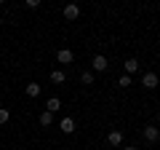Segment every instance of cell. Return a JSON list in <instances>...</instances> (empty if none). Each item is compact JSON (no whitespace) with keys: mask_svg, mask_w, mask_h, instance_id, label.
Wrapping results in <instances>:
<instances>
[{"mask_svg":"<svg viewBox=\"0 0 160 150\" xmlns=\"http://www.w3.org/2000/svg\"><path fill=\"white\" fill-rule=\"evenodd\" d=\"M142 86L147 88V91H155V88L160 86V78H158V72H152V70L142 72Z\"/></svg>","mask_w":160,"mask_h":150,"instance_id":"6da1fadb","label":"cell"},{"mask_svg":"<svg viewBox=\"0 0 160 150\" xmlns=\"http://www.w3.org/2000/svg\"><path fill=\"white\" fill-rule=\"evenodd\" d=\"M142 137H144V142L155 145V142L160 139V126H155V123H147V126L142 129Z\"/></svg>","mask_w":160,"mask_h":150,"instance_id":"7a4b0ae2","label":"cell"},{"mask_svg":"<svg viewBox=\"0 0 160 150\" xmlns=\"http://www.w3.org/2000/svg\"><path fill=\"white\" fill-rule=\"evenodd\" d=\"M91 70L93 72H107L109 70V59L104 56V54H96V56L91 59Z\"/></svg>","mask_w":160,"mask_h":150,"instance_id":"3957f363","label":"cell"},{"mask_svg":"<svg viewBox=\"0 0 160 150\" xmlns=\"http://www.w3.org/2000/svg\"><path fill=\"white\" fill-rule=\"evenodd\" d=\"M62 13H64L67 22H78V19H80V6H78V3H67Z\"/></svg>","mask_w":160,"mask_h":150,"instance_id":"277c9868","label":"cell"},{"mask_svg":"<svg viewBox=\"0 0 160 150\" xmlns=\"http://www.w3.org/2000/svg\"><path fill=\"white\" fill-rule=\"evenodd\" d=\"M107 142H109V147H112V150L123 147V131H120V129H112V131L107 134Z\"/></svg>","mask_w":160,"mask_h":150,"instance_id":"5b68a950","label":"cell"},{"mask_svg":"<svg viewBox=\"0 0 160 150\" xmlns=\"http://www.w3.org/2000/svg\"><path fill=\"white\" fill-rule=\"evenodd\" d=\"M56 62L59 64H72L75 62V51L72 48H59L56 51Z\"/></svg>","mask_w":160,"mask_h":150,"instance_id":"8992f818","label":"cell"},{"mask_svg":"<svg viewBox=\"0 0 160 150\" xmlns=\"http://www.w3.org/2000/svg\"><path fill=\"white\" fill-rule=\"evenodd\" d=\"M123 70H126V75H136L139 70H142V64H139L136 56H131V59H126V62H123Z\"/></svg>","mask_w":160,"mask_h":150,"instance_id":"52a82bcc","label":"cell"},{"mask_svg":"<svg viewBox=\"0 0 160 150\" xmlns=\"http://www.w3.org/2000/svg\"><path fill=\"white\" fill-rule=\"evenodd\" d=\"M59 129H62L64 134H75L78 131V123H75V118H62V121H59Z\"/></svg>","mask_w":160,"mask_h":150,"instance_id":"ba28073f","label":"cell"},{"mask_svg":"<svg viewBox=\"0 0 160 150\" xmlns=\"http://www.w3.org/2000/svg\"><path fill=\"white\" fill-rule=\"evenodd\" d=\"M93 81H96V72H93V70H83V72H80V83H83V86H93Z\"/></svg>","mask_w":160,"mask_h":150,"instance_id":"9c48e42d","label":"cell"},{"mask_svg":"<svg viewBox=\"0 0 160 150\" xmlns=\"http://www.w3.org/2000/svg\"><path fill=\"white\" fill-rule=\"evenodd\" d=\"M40 91H43V86H40V83H35V81L27 83V97H29V99H38Z\"/></svg>","mask_w":160,"mask_h":150,"instance_id":"30bf717a","label":"cell"},{"mask_svg":"<svg viewBox=\"0 0 160 150\" xmlns=\"http://www.w3.org/2000/svg\"><path fill=\"white\" fill-rule=\"evenodd\" d=\"M48 78H51V83H64L67 81V75H64V70H51V75H48Z\"/></svg>","mask_w":160,"mask_h":150,"instance_id":"8fae6325","label":"cell"},{"mask_svg":"<svg viewBox=\"0 0 160 150\" xmlns=\"http://www.w3.org/2000/svg\"><path fill=\"white\" fill-rule=\"evenodd\" d=\"M46 110H48V113H59V110H62V99L51 97V99H48V104H46Z\"/></svg>","mask_w":160,"mask_h":150,"instance_id":"7c38bea8","label":"cell"},{"mask_svg":"<svg viewBox=\"0 0 160 150\" xmlns=\"http://www.w3.org/2000/svg\"><path fill=\"white\" fill-rule=\"evenodd\" d=\"M38 121H40V126H51V123H53V113H48V110H43Z\"/></svg>","mask_w":160,"mask_h":150,"instance_id":"4fadbf2b","label":"cell"},{"mask_svg":"<svg viewBox=\"0 0 160 150\" xmlns=\"http://www.w3.org/2000/svg\"><path fill=\"white\" fill-rule=\"evenodd\" d=\"M131 83H133V75H126V72H123V75L118 78V86H120V88H128Z\"/></svg>","mask_w":160,"mask_h":150,"instance_id":"5bb4252c","label":"cell"},{"mask_svg":"<svg viewBox=\"0 0 160 150\" xmlns=\"http://www.w3.org/2000/svg\"><path fill=\"white\" fill-rule=\"evenodd\" d=\"M8 121H11V110H8V107H0V126H6Z\"/></svg>","mask_w":160,"mask_h":150,"instance_id":"9a60e30c","label":"cell"},{"mask_svg":"<svg viewBox=\"0 0 160 150\" xmlns=\"http://www.w3.org/2000/svg\"><path fill=\"white\" fill-rule=\"evenodd\" d=\"M40 3H43V0H24V6H27V8H40Z\"/></svg>","mask_w":160,"mask_h":150,"instance_id":"2e32d148","label":"cell"},{"mask_svg":"<svg viewBox=\"0 0 160 150\" xmlns=\"http://www.w3.org/2000/svg\"><path fill=\"white\" fill-rule=\"evenodd\" d=\"M120 150H139L136 145H126V147H120Z\"/></svg>","mask_w":160,"mask_h":150,"instance_id":"e0dca14e","label":"cell"},{"mask_svg":"<svg viewBox=\"0 0 160 150\" xmlns=\"http://www.w3.org/2000/svg\"><path fill=\"white\" fill-rule=\"evenodd\" d=\"M0 6H6V0H0Z\"/></svg>","mask_w":160,"mask_h":150,"instance_id":"ac0fdd59","label":"cell"},{"mask_svg":"<svg viewBox=\"0 0 160 150\" xmlns=\"http://www.w3.org/2000/svg\"><path fill=\"white\" fill-rule=\"evenodd\" d=\"M0 24H3V13H0Z\"/></svg>","mask_w":160,"mask_h":150,"instance_id":"d6986e66","label":"cell"},{"mask_svg":"<svg viewBox=\"0 0 160 150\" xmlns=\"http://www.w3.org/2000/svg\"><path fill=\"white\" fill-rule=\"evenodd\" d=\"M158 126H160V118H158Z\"/></svg>","mask_w":160,"mask_h":150,"instance_id":"ffe728a7","label":"cell"}]
</instances>
